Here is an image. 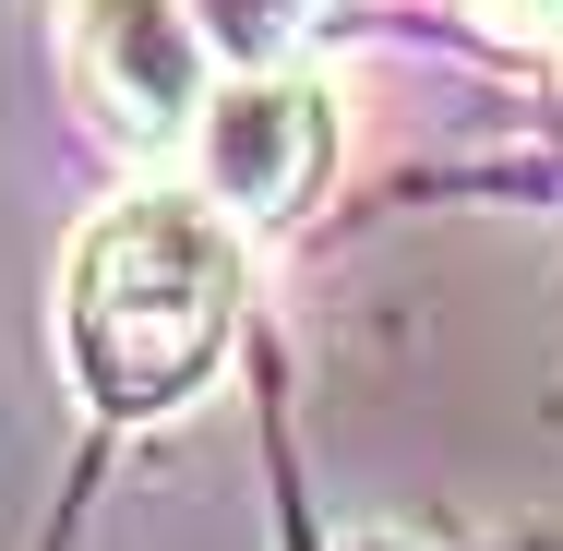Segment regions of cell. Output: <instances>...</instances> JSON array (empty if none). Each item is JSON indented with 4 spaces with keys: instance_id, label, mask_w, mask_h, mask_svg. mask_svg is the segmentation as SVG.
Segmentation results:
<instances>
[{
    "instance_id": "obj_1",
    "label": "cell",
    "mask_w": 563,
    "mask_h": 551,
    "mask_svg": "<svg viewBox=\"0 0 563 551\" xmlns=\"http://www.w3.org/2000/svg\"><path fill=\"white\" fill-rule=\"evenodd\" d=\"M228 324H240V228L217 217V192L156 180L120 192L109 217L73 240V288H60V335H73V384L144 420L168 396H192L217 372Z\"/></svg>"
},
{
    "instance_id": "obj_2",
    "label": "cell",
    "mask_w": 563,
    "mask_h": 551,
    "mask_svg": "<svg viewBox=\"0 0 563 551\" xmlns=\"http://www.w3.org/2000/svg\"><path fill=\"white\" fill-rule=\"evenodd\" d=\"M324 168H336L324 85H300L288 60L217 73V97H205V120H192V180L217 192L228 228H300L312 205H324Z\"/></svg>"
},
{
    "instance_id": "obj_3",
    "label": "cell",
    "mask_w": 563,
    "mask_h": 551,
    "mask_svg": "<svg viewBox=\"0 0 563 551\" xmlns=\"http://www.w3.org/2000/svg\"><path fill=\"white\" fill-rule=\"evenodd\" d=\"M60 60L120 144H192L217 97V36L192 0H60Z\"/></svg>"
},
{
    "instance_id": "obj_4",
    "label": "cell",
    "mask_w": 563,
    "mask_h": 551,
    "mask_svg": "<svg viewBox=\"0 0 563 551\" xmlns=\"http://www.w3.org/2000/svg\"><path fill=\"white\" fill-rule=\"evenodd\" d=\"M192 24L217 36L240 73H264V60H288V48L324 24V0H192Z\"/></svg>"
},
{
    "instance_id": "obj_5",
    "label": "cell",
    "mask_w": 563,
    "mask_h": 551,
    "mask_svg": "<svg viewBox=\"0 0 563 551\" xmlns=\"http://www.w3.org/2000/svg\"><path fill=\"white\" fill-rule=\"evenodd\" d=\"M504 36H563V0H479Z\"/></svg>"
}]
</instances>
